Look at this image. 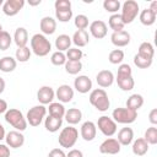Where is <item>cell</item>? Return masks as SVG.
Returning a JSON list of instances; mask_svg holds the SVG:
<instances>
[{"label":"cell","instance_id":"6da1fadb","mask_svg":"<svg viewBox=\"0 0 157 157\" xmlns=\"http://www.w3.org/2000/svg\"><path fill=\"white\" fill-rule=\"evenodd\" d=\"M31 50L37 56H45L52 50V44L44 34L36 33L31 38Z\"/></svg>","mask_w":157,"mask_h":157},{"label":"cell","instance_id":"7a4b0ae2","mask_svg":"<svg viewBox=\"0 0 157 157\" xmlns=\"http://www.w3.org/2000/svg\"><path fill=\"white\" fill-rule=\"evenodd\" d=\"M90 103L99 112H105L108 110L109 105H110V101L109 97L107 94V92L103 88H96L92 90L90 93Z\"/></svg>","mask_w":157,"mask_h":157},{"label":"cell","instance_id":"3957f363","mask_svg":"<svg viewBox=\"0 0 157 157\" xmlns=\"http://www.w3.org/2000/svg\"><path fill=\"white\" fill-rule=\"evenodd\" d=\"M5 120L12 128H15V130H18L21 132L27 129V120H26L25 115L22 114L21 110H18L16 108H10V109L6 110V113H5Z\"/></svg>","mask_w":157,"mask_h":157},{"label":"cell","instance_id":"277c9868","mask_svg":"<svg viewBox=\"0 0 157 157\" xmlns=\"http://www.w3.org/2000/svg\"><path fill=\"white\" fill-rule=\"evenodd\" d=\"M77 139H78V130L76 128L69 125L60 131L59 137H58V142L61 147L70 148V147L75 146V144L77 142Z\"/></svg>","mask_w":157,"mask_h":157},{"label":"cell","instance_id":"5b68a950","mask_svg":"<svg viewBox=\"0 0 157 157\" xmlns=\"http://www.w3.org/2000/svg\"><path fill=\"white\" fill-rule=\"evenodd\" d=\"M120 9H121L120 17H121L124 25L131 23V22L137 17V15L140 13L139 4H137V1H135V0H126V1L121 5Z\"/></svg>","mask_w":157,"mask_h":157},{"label":"cell","instance_id":"8992f818","mask_svg":"<svg viewBox=\"0 0 157 157\" xmlns=\"http://www.w3.org/2000/svg\"><path fill=\"white\" fill-rule=\"evenodd\" d=\"M136 118H137V112L129 109L126 107L125 108L118 107L112 113V119L117 124H131L136 120Z\"/></svg>","mask_w":157,"mask_h":157},{"label":"cell","instance_id":"52a82bcc","mask_svg":"<svg viewBox=\"0 0 157 157\" xmlns=\"http://www.w3.org/2000/svg\"><path fill=\"white\" fill-rule=\"evenodd\" d=\"M45 115H47L45 105H42V104L34 105L27 112V115H26L27 124H29L31 126H39L43 119L45 118Z\"/></svg>","mask_w":157,"mask_h":157},{"label":"cell","instance_id":"ba28073f","mask_svg":"<svg viewBox=\"0 0 157 157\" xmlns=\"http://www.w3.org/2000/svg\"><path fill=\"white\" fill-rule=\"evenodd\" d=\"M96 126L99 129V131L104 135V136H107V137H112L115 132H117V123L112 119V118H109V117H107V115H102V117H99L98 118V121H97V124H96Z\"/></svg>","mask_w":157,"mask_h":157},{"label":"cell","instance_id":"9c48e42d","mask_svg":"<svg viewBox=\"0 0 157 157\" xmlns=\"http://www.w3.org/2000/svg\"><path fill=\"white\" fill-rule=\"evenodd\" d=\"M120 150L121 145L114 137H108L99 145V152L103 155H117L120 152Z\"/></svg>","mask_w":157,"mask_h":157},{"label":"cell","instance_id":"30bf717a","mask_svg":"<svg viewBox=\"0 0 157 157\" xmlns=\"http://www.w3.org/2000/svg\"><path fill=\"white\" fill-rule=\"evenodd\" d=\"M25 0H6L2 5V12L6 16H16L25 6Z\"/></svg>","mask_w":157,"mask_h":157},{"label":"cell","instance_id":"8fae6325","mask_svg":"<svg viewBox=\"0 0 157 157\" xmlns=\"http://www.w3.org/2000/svg\"><path fill=\"white\" fill-rule=\"evenodd\" d=\"M6 145L11 148H20L25 144V136L18 130H11L5 135Z\"/></svg>","mask_w":157,"mask_h":157},{"label":"cell","instance_id":"7c38bea8","mask_svg":"<svg viewBox=\"0 0 157 157\" xmlns=\"http://www.w3.org/2000/svg\"><path fill=\"white\" fill-rule=\"evenodd\" d=\"M90 28V33L92 37H94L96 39H102L107 36L108 33V27H107V23L102 20H96L93 21L92 23H90L88 26Z\"/></svg>","mask_w":157,"mask_h":157},{"label":"cell","instance_id":"4fadbf2b","mask_svg":"<svg viewBox=\"0 0 157 157\" xmlns=\"http://www.w3.org/2000/svg\"><path fill=\"white\" fill-rule=\"evenodd\" d=\"M74 88L78 93H82V94L88 93L92 90V81L86 75H78L74 81Z\"/></svg>","mask_w":157,"mask_h":157},{"label":"cell","instance_id":"5bb4252c","mask_svg":"<svg viewBox=\"0 0 157 157\" xmlns=\"http://www.w3.org/2000/svg\"><path fill=\"white\" fill-rule=\"evenodd\" d=\"M55 98V92L50 86H42L37 92V99L42 105L50 104Z\"/></svg>","mask_w":157,"mask_h":157},{"label":"cell","instance_id":"9a60e30c","mask_svg":"<svg viewBox=\"0 0 157 157\" xmlns=\"http://www.w3.org/2000/svg\"><path fill=\"white\" fill-rule=\"evenodd\" d=\"M80 134H81V137L85 141H92V140H94V137L97 135V126H96V124L93 121H91V120L85 121L81 125Z\"/></svg>","mask_w":157,"mask_h":157},{"label":"cell","instance_id":"2e32d148","mask_svg":"<svg viewBox=\"0 0 157 157\" xmlns=\"http://www.w3.org/2000/svg\"><path fill=\"white\" fill-rule=\"evenodd\" d=\"M55 97L60 103H69L74 98V88L70 85H60L55 92Z\"/></svg>","mask_w":157,"mask_h":157},{"label":"cell","instance_id":"e0dca14e","mask_svg":"<svg viewBox=\"0 0 157 157\" xmlns=\"http://www.w3.org/2000/svg\"><path fill=\"white\" fill-rule=\"evenodd\" d=\"M114 80H115V77L110 70H101L96 76V81H97L98 86L102 88H107V87L112 86Z\"/></svg>","mask_w":157,"mask_h":157},{"label":"cell","instance_id":"ac0fdd59","mask_svg":"<svg viewBox=\"0 0 157 157\" xmlns=\"http://www.w3.org/2000/svg\"><path fill=\"white\" fill-rule=\"evenodd\" d=\"M110 40L118 48L126 47L130 43V33L124 31V29L119 31V32H113L112 36H110Z\"/></svg>","mask_w":157,"mask_h":157},{"label":"cell","instance_id":"d6986e66","mask_svg":"<svg viewBox=\"0 0 157 157\" xmlns=\"http://www.w3.org/2000/svg\"><path fill=\"white\" fill-rule=\"evenodd\" d=\"M39 28L42 31V34H53L55 31H56V21L55 18L50 17V16H44L42 20H40V23H39Z\"/></svg>","mask_w":157,"mask_h":157},{"label":"cell","instance_id":"ffe728a7","mask_svg":"<svg viewBox=\"0 0 157 157\" xmlns=\"http://www.w3.org/2000/svg\"><path fill=\"white\" fill-rule=\"evenodd\" d=\"M72 43L76 45V48H82V47H86L90 42V34L86 29H77L72 38H71Z\"/></svg>","mask_w":157,"mask_h":157},{"label":"cell","instance_id":"44dd1931","mask_svg":"<svg viewBox=\"0 0 157 157\" xmlns=\"http://www.w3.org/2000/svg\"><path fill=\"white\" fill-rule=\"evenodd\" d=\"M118 142L121 145V146H128L134 140V130L131 128H121L119 131H118V137H117Z\"/></svg>","mask_w":157,"mask_h":157},{"label":"cell","instance_id":"7402d4cb","mask_svg":"<svg viewBox=\"0 0 157 157\" xmlns=\"http://www.w3.org/2000/svg\"><path fill=\"white\" fill-rule=\"evenodd\" d=\"M117 83L121 91H131L135 86V81L132 78V75H117L115 77Z\"/></svg>","mask_w":157,"mask_h":157},{"label":"cell","instance_id":"603a6c76","mask_svg":"<svg viewBox=\"0 0 157 157\" xmlns=\"http://www.w3.org/2000/svg\"><path fill=\"white\" fill-rule=\"evenodd\" d=\"M12 40L15 42V44L17 45V48L21 47H26L28 43V32L25 27H18L16 28L15 33H13V38Z\"/></svg>","mask_w":157,"mask_h":157},{"label":"cell","instance_id":"cb8c5ba5","mask_svg":"<svg viewBox=\"0 0 157 157\" xmlns=\"http://www.w3.org/2000/svg\"><path fill=\"white\" fill-rule=\"evenodd\" d=\"M65 120L67 121V124L70 125H76L81 121L82 119V112L78 108H70L67 110H65V115H64Z\"/></svg>","mask_w":157,"mask_h":157},{"label":"cell","instance_id":"d4e9b609","mask_svg":"<svg viewBox=\"0 0 157 157\" xmlns=\"http://www.w3.org/2000/svg\"><path fill=\"white\" fill-rule=\"evenodd\" d=\"M61 125H63V119L60 118H55L52 115L44 118V128L49 132H56L61 128Z\"/></svg>","mask_w":157,"mask_h":157},{"label":"cell","instance_id":"484cf974","mask_svg":"<svg viewBox=\"0 0 157 157\" xmlns=\"http://www.w3.org/2000/svg\"><path fill=\"white\" fill-rule=\"evenodd\" d=\"M150 145L144 140V137H139L132 142V153L135 156H144L148 152Z\"/></svg>","mask_w":157,"mask_h":157},{"label":"cell","instance_id":"4316f807","mask_svg":"<svg viewBox=\"0 0 157 157\" xmlns=\"http://www.w3.org/2000/svg\"><path fill=\"white\" fill-rule=\"evenodd\" d=\"M71 37L67 36V34H59L56 38H55V48L58 49V52H65V50H69L71 48Z\"/></svg>","mask_w":157,"mask_h":157},{"label":"cell","instance_id":"83f0119b","mask_svg":"<svg viewBox=\"0 0 157 157\" xmlns=\"http://www.w3.org/2000/svg\"><path fill=\"white\" fill-rule=\"evenodd\" d=\"M17 66V61L12 56H4L0 59V71L2 72H12Z\"/></svg>","mask_w":157,"mask_h":157},{"label":"cell","instance_id":"f1b7e54d","mask_svg":"<svg viewBox=\"0 0 157 157\" xmlns=\"http://www.w3.org/2000/svg\"><path fill=\"white\" fill-rule=\"evenodd\" d=\"M156 17H157V15L153 13L151 10H148V7L147 9H144L139 13V20H140V22L144 26H152L156 22Z\"/></svg>","mask_w":157,"mask_h":157},{"label":"cell","instance_id":"f546056e","mask_svg":"<svg viewBox=\"0 0 157 157\" xmlns=\"http://www.w3.org/2000/svg\"><path fill=\"white\" fill-rule=\"evenodd\" d=\"M142 105H144V97L139 93H134L126 99V108L129 109L137 112Z\"/></svg>","mask_w":157,"mask_h":157},{"label":"cell","instance_id":"4dcf8cb0","mask_svg":"<svg viewBox=\"0 0 157 157\" xmlns=\"http://www.w3.org/2000/svg\"><path fill=\"white\" fill-rule=\"evenodd\" d=\"M48 112H49V115L63 119L65 115V107L60 102H52L48 107Z\"/></svg>","mask_w":157,"mask_h":157},{"label":"cell","instance_id":"1f68e13d","mask_svg":"<svg viewBox=\"0 0 157 157\" xmlns=\"http://www.w3.org/2000/svg\"><path fill=\"white\" fill-rule=\"evenodd\" d=\"M108 25L110 27V29H113V32H119V31H123L125 25L120 17V13H113L109 20H108Z\"/></svg>","mask_w":157,"mask_h":157},{"label":"cell","instance_id":"d6a6232c","mask_svg":"<svg viewBox=\"0 0 157 157\" xmlns=\"http://www.w3.org/2000/svg\"><path fill=\"white\" fill-rule=\"evenodd\" d=\"M137 54L140 56H144V58H147V59H153L155 48H153V45L150 42H142L140 44V47H139Z\"/></svg>","mask_w":157,"mask_h":157},{"label":"cell","instance_id":"836d02e7","mask_svg":"<svg viewBox=\"0 0 157 157\" xmlns=\"http://www.w3.org/2000/svg\"><path fill=\"white\" fill-rule=\"evenodd\" d=\"M31 54H32V50L26 45V47H21V48H17L16 52H15V59L16 61H20V63H27L31 58Z\"/></svg>","mask_w":157,"mask_h":157},{"label":"cell","instance_id":"e575fe53","mask_svg":"<svg viewBox=\"0 0 157 157\" xmlns=\"http://www.w3.org/2000/svg\"><path fill=\"white\" fill-rule=\"evenodd\" d=\"M65 71L70 75H77L81 70H82V63L81 61H71V60H66L65 63Z\"/></svg>","mask_w":157,"mask_h":157},{"label":"cell","instance_id":"d590c367","mask_svg":"<svg viewBox=\"0 0 157 157\" xmlns=\"http://www.w3.org/2000/svg\"><path fill=\"white\" fill-rule=\"evenodd\" d=\"M120 7H121V4H120L119 0H104L103 1V9L107 12H110L112 15L113 13H118Z\"/></svg>","mask_w":157,"mask_h":157},{"label":"cell","instance_id":"8d00e7d4","mask_svg":"<svg viewBox=\"0 0 157 157\" xmlns=\"http://www.w3.org/2000/svg\"><path fill=\"white\" fill-rule=\"evenodd\" d=\"M144 140L148 145H156L157 144V128L155 125L147 128V130L145 131V135H144Z\"/></svg>","mask_w":157,"mask_h":157},{"label":"cell","instance_id":"74e56055","mask_svg":"<svg viewBox=\"0 0 157 157\" xmlns=\"http://www.w3.org/2000/svg\"><path fill=\"white\" fill-rule=\"evenodd\" d=\"M108 60L110 64H114V65L120 64L124 60V52L121 49H113L108 55Z\"/></svg>","mask_w":157,"mask_h":157},{"label":"cell","instance_id":"f35d334b","mask_svg":"<svg viewBox=\"0 0 157 157\" xmlns=\"http://www.w3.org/2000/svg\"><path fill=\"white\" fill-rule=\"evenodd\" d=\"M12 43V37L7 31L0 32V50H7Z\"/></svg>","mask_w":157,"mask_h":157},{"label":"cell","instance_id":"ab89813d","mask_svg":"<svg viewBox=\"0 0 157 157\" xmlns=\"http://www.w3.org/2000/svg\"><path fill=\"white\" fill-rule=\"evenodd\" d=\"M66 59L71 60V61H81L82 56H83V52L78 48H70L69 50H66Z\"/></svg>","mask_w":157,"mask_h":157},{"label":"cell","instance_id":"60d3db41","mask_svg":"<svg viewBox=\"0 0 157 157\" xmlns=\"http://www.w3.org/2000/svg\"><path fill=\"white\" fill-rule=\"evenodd\" d=\"M66 55L63 53V52H54L53 54H52V56H50V61H52V64L53 65H55V66H61V65H65V63H66Z\"/></svg>","mask_w":157,"mask_h":157},{"label":"cell","instance_id":"b9f144b4","mask_svg":"<svg viewBox=\"0 0 157 157\" xmlns=\"http://www.w3.org/2000/svg\"><path fill=\"white\" fill-rule=\"evenodd\" d=\"M132 60H134V64L137 67H140V69H147V67H150L152 65V61H153V59H147V58L140 56L139 54H136Z\"/></svg>","mask_w":157,"mask_h":157},{"label":"cell","instance_id":"7bdbcfd3","mask_svg":"<svg viewBox=\"0 0 157 157\" xmlns=\"http://www.w3.org/2000/svg\"><path fill=\"white\" fill-rule=\"evenodd\" d=\"M55 17L59 22H69L72 18V10H55Z\"/></svg>","mask_w":157,"mask_h":157},{"label":"cell","instance_id":"ee69618b","mask_svg":"<svg viewBox=\"0 0 157 157\" xmlns=\"http://www.w3.org/2000/svg\"><path fill=\"white\" fill-rule=\"evenodd\" d=\"M74 23H75V26H76L77 29H86V28L90 26L88 17H87L86 15H82V13H80V15H77V16L75 17Z\"/></svg>","mask_w":157,"mask_h":157},{"label":"cell","instance_id":"f6af8a7d","mask_svg":"<svg viewBox=\"0 0 157 157\" xmlns=\"http://www.w3.org/2000/svg\"><path fill=\"white\" fill-rule=\"evenodd\" d=\"M54 7L55 10H71V1L70 0H55Z\"/></svg>","mask_w":157,"mask_h":157},{"label":"cell","instance_id":"bcb514c9","mask_svg":"<svg viewBox=\"0 0 157 157\" xmlns=\"http://www.w3.org/2000/svg\"><path fill=\"white\" fill-rule=\"evenodd\" d=\"M117 75H132L131 66L129 64H120L118 67V74Z\"/></svg>","mask_w":157,"mask_h":157},{"label":"cell","instance_id":"7dc6e473","mask_svg":"<svg viewBox=\"0 0 157 157\" xmlns=\"http://www.w3.org/2000/svg\"><path fill=\"white\" fill-rule=\"evenodd\" d=\"M48 157H66V153L61 148H53L48 153Z\"/></svg>","mask_w":157,"mask_h":157},{"label":"cell","instance_id":"c3c4849f","mask_svg":"<svg viewBox=\"0 0 157 157\" xmlns=\"http://www.w3.org/2000/svg\"><path fill=\"white\" fill-rule=\"evenodd\" d=\"M0 157H10V147L5 144H0Z\"/></svg>","mask_w":157,"mask_h":157},{"label":"cell","instance_id":"681fc988","mask_svg":"<svg viewBox=\"0 0 157 157\" xmlns=\"http://www.w3.org/2000/svg\"><path fill=\"white\" fill-rule=\"evenodd\" d=\"M148 120L152 125H157V109L156 108L151 109V112L148 114Z\"/></svg>","mask_w":157,"mask_h":157},{"label":"cell","instance_id":"f907efd6","mask_svg":"<svg viewBox=\"0 0 157 157\" xmlns=\"http://www.w3.org/2000/svg\"><path fill=\"white\" fill-rule=\"evenodd\" d=\"M66 157H83V153L77 148H72L66 153Z\"/></svg>","mask_w":157,"mask_h":157},{"label":"cell","instance_id":"816d5d0a","mask_svg":"<svg viewBox=\"0 0 157 157\" xmlns=\"http://www.w3.org/2000/svg\"><path fill=\"white\" fill-rule=\"evenodd\" d=\"M7 109H9V107H7V103H6V101L0 98V114H2V113H6V110H7Z\"/></svg>","mask_w":157,"mask_h":157},{"label":"cell","instance_id":"f5cc1de1","mask_svg":"<svg viewBox=\"0 0 157 157\" xmlns=\"http://www.w3.org/2000/svg\"><path fill=\"white\" fill-rule=\"evenodd\" d=\"M148 10H151L153 13H156V15H157V0H153V1H151Z\"/></svg>","mask_w":157,"mask_h":157},{"label":"cell","instance_id":"db71d44e","mask_svg":"<svg viewBox=\"0 0 157 157\" xmlns=\"http://www.w3.org/2000/svg\"><path fill=\"white\" fill-rule=\"evenodd\" d=\"M5 135H6L5 128L2 126V124H0V141H2V140L5 139Z\"/></svg>","mask_w":157,"mask_h":157},{"label":"cell","instance_id":"11a10c76","mask_svg":"<svg viewBox=\"0 0 157 157\" xmlns=\"http://www.w3.org/2000/svg\"><path fill=\"white\" fill-rule=\"evenodd\" d=\"M5 86H6V83H5V80L2 78V77H0V94L5 91Z\"/></svg>","mask_w":157,"mask_h":157},{"label":"cell","instance_id":"9f6ffc18","mask_svg":"<svg viewBox=\"0 0 157 157\" xmlns=\"http://www.w3.org/2000/svg\"><path fill=\"white\" fill-rule=\"evenodd\" d=\"M40 2H42L40 0H37V1H29L28 4H29L31 6H37V5H40Z\"/></svg>","mask_w":157,"mask_h":157},{"label":"cell","instance_id":"6f0895ef","mask_svg":"<svg viewBox=\"0 0 157 157\" xmlns=\"http://www.w3.org/2000/svg\"><path fill=\"white\" fill-rule=\"evenodd\" d=\"M2 5H4V1H2V0H0V6H2Z\"/></svg>","mask_w":157,"mask_h":157},{"label":"cell","instance_id":"680465c9","mask_svg":"<svg viewBox=\"0 0 157 157\" xmlns=\"http://www.w3.org/2000/svg\"><path fill=\"white\" fill-rule=\"evenodd\" d=\"M1 31H4V29H2V26H1V23H0V32H1Z\"/></svg>","mask_w":157,"mask_h":157}]
</instances>
